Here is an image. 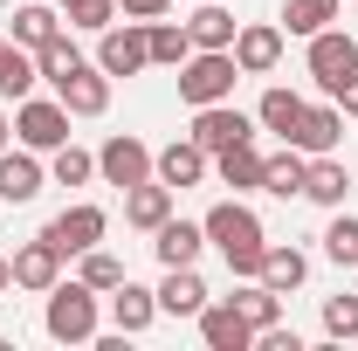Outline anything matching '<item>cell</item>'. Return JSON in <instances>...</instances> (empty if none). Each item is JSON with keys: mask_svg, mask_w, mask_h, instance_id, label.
I'll use <instances>...</instances> for the list:
<instances>
[{"mask_svg": "<svg viewBox=\"0 0 358 351\" xmlns=\"http://www.w3.org/2000/svg\"><path fill=\"white\" fill-rule=\"evenodd\" d=\"M200 227H207V241L227 255V268H234V275H262V248H268V234H262V220L248 214L241 200H221V207L200 220Z\"/></svg>", "mask_w": 358, "mask_h": 351, "instance_id": "1", "label": "cell"}, {"mask_svg": "<svg viewBox=\"0 0 358 351\" xmlns=\"http://www.w3.org/2000/svg\"><path fill=\"white\" fill-rule=\"evenodd\" d=\"M234 76H241V62H234V48H193L186 62H179V96L200 110V103H227L234 96Z\"/></svg>", "mask_w": 358, "mask_h": 351, "instance_id": "2", "label": "cell"}, {"mask_svg": "<svg viewBox=\"0 0 358 351\" xmlns=\"http://www.w3.org/2000/svg\"><path fill=\"white\" fill-rule=\"evenodd\" d=\"M42 324H48L55 345H90V338H96V289H90L83 275H76V282H55Z\"/></svg>", "mask_w": 358, "mask_h": 351, "instance_id": "3", "label": "cell"}, {"mask_svg": "<svg viewBox=\"0 0 358 351\" xmlns=\"http://www.w3.org/2000/svg\"><path fill=\"white\" fill-rule=\"evenodd\" d=\"M55 96H62L69 117H103V110H110V76H103L96 62H69V69L55 76Z\"/></svg>", "mask_w": 358, "mask_h": 351, "instance_id": "4", "label": "cell"}, {"mask_svg": "<svg viewBox=\"0 0 358 351\" xmlns=\"http://www.w3.org/2000/svg\"><path fill=\"white\" fill-rule=\"evenodd\" d=\"M96 173H103V186H145L152 179V145L131 131H117V138H103V152H96Z\"/></svg>", "mask_w": 358, "mask_h": 351, "instance_id": "5", "label": "cell"}, {"mask_svg": "<svg viewBox=\"0 0 358 351\" xmlns=\"http://www.w3.org/2000/svg\"><path fill=\"white\" fill-rule=\"evenodd\" d=\"M186 138H193V145L214 159V152H227V145H248V138H255V117H241L234 103H200Z\"/></svg>", "mask_w": 358, "mask_h": 351, "instance_id": "6", "label": "cell"}, {"mask_svg": "<svg viewBox=\"0 0 358 351\" xmlns=\"http://www.w3.org/2000/svg\"><path fill=\"white\" fill-rule=\"evenodd\" d=\"M145 62H152V48H145V21H124V28L110 21V28L96 35V69H103V76H138Z\"/></svg>", "mask_w": 358, "mask_h": 351, "instance_id": "7", "label": "cell"}, {"mask_svg": "<svg viewBox=\"0 0 358 351\" xmlns=\"http://www.w3.org/2000/svg\"><path fill=\"white\" fill-rule=\"evenodd\" d=\"M14 138H21L28 152H55V145H69V110H62V96H55V103L21 96V110H14Z\"/></svg>", "mask_w": 358, "mask_h": 351, "instance_id": "8", "label": "cell"}, {"mask_svg": "<svg viewBox=\"0 0 358 351\" xmlns=\"http://www.w3.org/2000/svg\"><path fill=\"white\" fill-rule=\"evenodd\" d=\"M358 69V42L345 35V28H324V35H310V76H317V89H345V76Z\"/></svg>", "mask_w": 358, "mask_h": 351, "instance_id": "9", "label": "cell"}, {"mask_svg": "<svg viewBox=\"0 0 358 351\" xmlns=\"http://www.w3.org/2000/svg\"><path fill=\"white\" fill-rule=\"evenodd\" d=\"M103 227H110V220H103V207H62L42 234L62 248V255H83V248H96V241H103Z\"/></svg>", "mask_w": 358, "mask_h": 351, "instance_id": "10", "label": "cell"}, {"mask_svg": "<svg viewBox=\"0 0 358 351\" xmlns=\"http://www.w3.org/2000/svg\"><path fill=\"white\" fill-rule=\"evenodd\" d=\"M338 138H345V110H338V103H303V117H296L289 145L317 159V152H338Z\"/></svg>", "mask_w": 358, "mask_h": 351, "instance_id": "11", "label": "cell"}, {"mask_svg": "<svg viewBox=\"0 0 358 351\" xmlns=\"http://www.w3.org/2000/svg\"><path fill=\"white\" fill-rule=\"evenodd\" d=\"M152 179H166L173 193H186V186H200V179H207V152H200L193 138H173L166 152H152Z\"/></svg>", "mask_w": 358, "mask_h": 351, "instance_id": "12", "label": "cell"}, {"mask_svg": "<svg viewBox=\"0 0 358 351\" xmlns=\"http://www.w3.org/2000/svg\"><path fill=\"white\" fill-rule=\"evenodd\" d=\"M62 262H69V255H62L48 234H35V241L14 255V282H21V289H42V296H48V289L62 282Z\"/></svg>", "mask_w": 358, "mask_h": 351, "instance_id": "13", "label": "cell"}, {"mask_svg": "<svg viewBox=\"0 0 358 351\" xmlns=\"http://www.w3.org/2000/svg\"><path fill=\"white\" fill-rule=\"evenodd\" d=\"M200 345L207 351H248L255 345V324H248L234 303H207L200 310Z\"/></svg>", "mask_w": 358, "mask_h": 351, "instance_id": "14", "label": "cell"}, {"mask_svg": "<svg viewBox=\"0 0 358 351\" xmlns=\"http://www.w3.org/2000/svg\"><path fill=\"white\" fill-rule=\"evenodd\" d=\"M234 62H241V76H268L282 62V28H268V21L234 28Z\"/></svg>", "mask_w": 358, "mask_h": 351, "instance_id": "15", "label": "cell"}, {"mask_svg": "<svg viewBox=\"0 0 358 351\" xmlns=\"http://www.w3.org/2000/svg\"><path fill=\"white\" fill-rule=\"evenodd\" d=\"M124 220H131V227H145V234H159V227L173 220V186H166V179L131 186V193H124Z\"/></svg>", "mask_w": 358, "mask_h": 351, "instance_id": "16", "label": "cell"}, {"mask_svg": "<svg viewBox=\"0 0 358 351\" xmlns=\"http://www.w3.org/2000/svg\"><path fill=\"white\" fill-rule=\"evenodd\" d=\"M159 310L166 317H200L207 310V282H200V268H166V282H159Z\"/></svg>", "mask_w": 358, "mask_h": 351, "instance_id": "17", "label": "cell"}, {"mask_svg": "<svg viewBox=\"0 0 358 351\" xmlns=\"http://www.w3.org/2000/svg\"><path fill=\"white\" fill-rule=\"evenodd\" d=\"M110 317H117V331L138 338V331H152V317H159V289H138L131 275L110 289Z\"/></svg>", "mask_w": 358, "mask_h": 351, "instance_id": "18", "label": "cell"}, {"mask_svg": "<svg viewBox=\"0 0 358 351\" xmlns=\"http://www.w3.org/2000/svg\"><path fill=\"white\" fill-rule=\"evenodd\" d=\"M42 193V166H35V152L21 145V152H0V200L7 207H28Z\"/></svg>", "mask_w": 358, "mask_h": 351, "instance_id": "19", "label": "cell"}, {"mask_svg": "<svg viewBox=\"0 0 358 351\" xmlns=\"http://www.w3.org/2000/svg\"><path fill=\"white\" fill-rule=\"evenodd\" d=\"M303 173H310V152L282 145V152L262 166V193H275V200H296V193H303Z\"/></svg>", "mask_w": 358, "mask_h": 351, "instance_id": "20", "label": "cell"}, {"mask_svg": "<svg viewBox=\"0 0 358 351\" xmlns=\"http://www.w3.org/2000/svg\"><path fill=\"white\" fill-rule=\"evenodd\" d=\"M152 248H159V262H166V268H186V262H200V248H207V227H193V220H166Z\"/></svg>", "mask_w": 358, "mask_h": 351, "instance_id": "21", "label": "cell"}, {"mask_svg": "<svg viewBox=\"0 0 358 351\" xmlns=\"http://www.w3.org/2000/svg\"><path fill=\"white\" fill-rule=\"evenodd\" d=\"M214 166H221V179L234 186V193H262V152H255V138L248 145H227V152H214Z\"/></svg>", "mask_w": 358, "mask_h": 351, "instance_id": "22", "label": "cell"}, {"mask_svg": "<svg viewBox=\"0 0 358 351\" xmlns=\"http://www.w3.org/2000/svg\"><path fill=\"white\" fill-rule=\"evenodd\" d=\"M42 83V62H35V48H21V42H7L0 48V96H28V89Z\"/></svg>", "mask_w": 358, "mask_h": 351, "instance_id": "23", "label": "cell"}, {"mask_svg": "<svg viewBox=\"0 0 358 351\" xmlns=\"http://www.w3.org/2000/svg\"><path fill=\"white\" fill-rule=\"evenodd\" d=\"M345 166L331 159V152H317L310 159V173H303V200H317V207H345Z\"/></svg>", "mask_w": 358, "mask_h": 351, "instance_id": "24", "label": "cell"}, {"mask_svg": "<svg viewBox=\"0 0 358 351\" xmlns=\"http://www.w3.org/2000/svg\"><path fill=\"white\" fill-rule=\"evenodd\" d=\"M303 275H310V255H303V248H262V282L275 296L303 289Z\"/></svg>", "mask_w": 358, "mask_h": 351, "instance_id": "25", "label": "cell"}, {"mask_svg": "<svg viewBox=\"0 0 358 351\" xmlns=\"http://www.w3.org/2000/svg\"><path fill=\"white\" fill-rule=\"evenodd\" d=\"M227 303L241 310V317H248V324H255V331H268V324H275V317H282V296H275V289H268L262 275H241V289H234V296H227Z\"/></svg>", "mask_w": 358, "mask_h": 351, "instance_id": "26", "label": "cell"}, {"mask_svg": "<svg viewBox=\"0 0 358 351\" xmlns=\"http://www.w3.org/2000/svg\"><path fill=\"white\" fill-rule=\"evenodd\" d=\"M186 35H193V48H234V14L221 0H200V14L186 21Z\"/></svg>", "mask_w": 358, "mask_h": 351, "instance_id": "27", "label": "cell"}, {"mask_svg": "<svg viewBox=\"0 0 358 351\" xmlns=\"http://www.w3.org/2000/svg\"><path fill=\"white\" fill-rule=\"evenodd\" d=\"M338 7H345V0H282V28L310 42V35H324V28L338 21Z\"/></svg>", "mask_w": 358, "mask_h": 351, "instance_id": "28", "label": "cell"}, {"mask_svg": "<svg viewBox=\"0 0 358 351\" xmlns=\"http://www.w3.org/2000/svg\"><path fill=\"white\" fill-rule=\"evenodd\" d=\"M255 117H262L268 131L282 138V145H289V131H296V117H303V96H296V89H262V103H255Z\"/></svg>", "mask_w": 358, "mask_h": 351, "instance_id": "29", "label": "cell"}, {"mask_svg": "<svg viewBox=\"0 0 358 351\" xmlns=\"http://www.w3.org/2000/svg\"><path fill=\"white\" fill-rule=\"evenodd\" d=\"M145 48H152V62H166V69H179V62L193 55V35H186V28H173V21L159 14V21H145Z\"/></svg>", "mask_w": 358, "mask_h": 351, "instance_id": "30", "label": "cell"}, {"mask_svg": "<svg viewBox=\"0 0 358 351\" xmlns=\"http://www.w3.org/2000/svg\"><path fill=\"white\" fill-rule=\"evenodd\" d=\"M55 35H62V21H55V7H42V0L14 14V42H21V48H48Z\"/></svg>", "mask_w": 358, "mask_h": 351, "instance_id": "31", "label": "cell"}, {"mask_svg": "<svg viewBox=\"0 0 358 351\" xmlns=\"http://www.w3.org/2000/svg\"><path fill=\"white\" fill-rule=\"evenodd\" d=\"M324 255L338 268H358V214H338L331 227H324Z\"/></svg>", "mask_w": 358, "mask_h": 351, "instance_id": "32", "label": "cell"}, {"mask_svg": "<svg viewBox=\"0 0 358 351\" xmlns=\"http://www.w3.org/2000/svg\"><path fill=\"white\" fill-rule=\"evenodd\" d=\"M55 186H90L96 179V152H76V145H55Z\"/></svg>", "mask_w": 358, "mask_h": 351, "instance_id": "33", "label": "cell"}, {"mask_svg": "<svg viewBox=\"0 0 358 351\" xmlns=\"http://www.w3.org/2000/svg\"><path fill=\"white\" fill-rule=\"evenodd\" d=\"M55 7L69 14V28H90V35H103L117 21V0H55Z\"/></svg>", "mask_w": 358, "mask_h": 351, "instance_id": "34", "label": "cell"}, {"mask_svg": "<svg viewBox=\"0 0 358 351\" xmlns=\"http://www.w3.org/2000/svg\"><path fill=\"white\" fill-rule=\"evenodd\" d=\"M83 282L96 289V296H110V289L124 282V262H117V255H103V248H83Z\"/></svg>", "mask_w": 358, "mask_h": 351, "instance_id": "35", "label": "cell"}, {"mask_svg": "<svg viewBox=\"0 0 358 351\" xmlns=\"http://www.w3.org/2000/svg\"><path fill=\"white\" fill-rule=\"evenodd\" d=\"M324 331L358 345V296H324Z\"/></svg>", "mask_w": 358, "mask_h": 351, "instance_id": "36", "label": "cell"}, {"mask_svg": "<svg viewBox=\"0 0 358 351\" xmlns=\"http://www.w3.org/2000/svg\"><path fill=\"white\" fill-rule=\"evenodd\" d=\"M35 62H42V76H48V83H55V76H62L69 62H83V55H76V42H69V35H55V42H48V48H35Z\"/></svg>", "mask_w": 358, "mask_h": 351, "instance_id": "37", "label": "cell"}, {"mask_svg": "<svg viewBox=\"0 0 358 351\" xmlns=\"http://www.w3.org/2000/svg\"><path fill=\"white\" fill-rule=\"evenodd\" d=\"M117 7H124V14H131V21H159V14H166V7H173V0H117Z\"/></svg>", "mask_w": 358, "mask_h": 351, "instance_id": "38", "label": "cell"}, {"mask_svg": "<svg viewBox=\"0 0 358 351\" xmlns=\"http://www.w3.org/2000/svg\"><path fill=\"white\" fill-rule=\"evenodd\" d=\"M338 110H345V117H358V69L345 76V89H338Z\"/></svg>", "mask_w": 358, "mask_h": 351, "instance_id": "39", "label": "cell"}, {"mask_svg": "<svg viewBox=\"0 0 358 351\" xmlns=\"http://www.w3.org/2000/svg\"><path fill=\"white\" fill-rule=\"evenodd\" d=\"M7 138H14V124H7V110H0V152H7Z\"/></svg>", "mask_w": 358, "mask_h": 351, "instance_id": "40", "label": "cell"}, {"mask_svg": "<svg viewBox=\"0 0 358 351\" xmlns=\"http://www.w3.org/2000/svg\"><path fill=\"white\" fill-rule=\"evenodd\" d=\"M7 282H14V262H7V255H0V289H7Z\"/></svg>", "mask_w": 358, "mask_h": 351, "instance_id": "41", "label": "cell"}, {"mask_svg": "<svg viewBox=\"0 0 358 351\" xmlns=\"http://www.w3.org/2000/svg\"><path fill=\"white\" fill-rule=\"evenodd\" d=\"M193 7H200V0H193Z\"/></svg>", "mask_w": 358, "mask_h": 351, "instance_id": "42", "label": "cell"}, {"mask_svg": "<svg viewBox=\"0 0 358 351\" xmlns=\"http://www.w3.org/2000/svg\"><path fill=\"white\" fill-rule=\"evenodd\" d=\"M0 48H7V42H0Z\"/></svg>", "mask_w": 358, "mask_h": 351, "instance_id": "43", "label": "cell"}]
</instances>
